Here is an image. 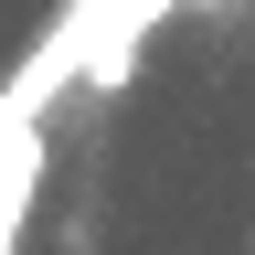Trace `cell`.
<instances>
[{"instance_id":"1","label":"cell","mask_w":255,"mask_h":255,"mask_svg":"<svg viewBox=\"0 0 255 255\" xmlns=\"http://www.w3.org/2000/svg\"><path fill=\"white\" fill-rule=\"evenodd\" d=\"M32 181H43V128H21L0 149V255L21 245V213H32Z\"/></svg>"},{"instance_id":"2","label":"cell","mask_w":255,"mask_h":255,"mask_svg":"<svg viewBox=\"0 0 255 255\" xmlns=\"http://www.w3.org/2000/svg\"><path fill=\"white\" fill-rule=\"evenodd\" d=\"M11 138H21V117H11V107H0V149H11Z\"/></svg>"}]
</instances>
